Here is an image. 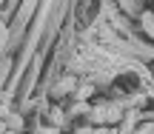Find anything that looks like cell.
Segmentation results:
<instances>
[{
	"instance_id": "1",
	"label": "cell",
	"mask_w": 154,
	"mask_h": 134,
	"mask_svg": "<svg viewBox=\"0 0 154 134\" xmlns=\"http://www.w3.org/2000/svg\"><path fill=\"white\" fill-rule=\"evenodd\" d=\"M91 103H88V100H80V103H74V106H72V114H83V117H86V114H91Z\"/></svg>"
},
{
	"instance_id": "8",
	"label": "cell",
	"mask_w": 154,
	"mask_h": 134,
	"mask_svg": "<svg viewBox=\"0 0 154 134\" xmlns=\"http://www.w3.org/2000/svg\"><path fill=\"white\" fill-rule=\"evenodd\" d=\"M151 14H154V9H151Z\"/></svg>"
},
{
	"instance_id": "3",
	"label": "cell",
	"mask_w": 154,
	"mask_h": 134,
	"mask_svg": "<svg viewBox=\"0 0 154 134\" xmlns=\"http://www.w3.org/2000/svg\"><path fill=\"white\" fill-rule=\"evenodd\" d=\"M6 126H9V131H20V129H23V120L17 117V114H11V117L6 120Z\"/></svg>"
},
{
	"instance_id": "7",
	"label": "cell",
	"mask_w": 154,
	"mask_h": 134,
	"mask_svg": "<svg viewBox=\"0 0 154 134\" xmlns=\"http://www.w3.org/2000/svg\"><path fill=\"white\" fill-rule=\"evenodd\" d=\"M120 3H123V6H128V3H131V0H120Z\"/></svg>"
},
{
	"instance_id": "4",
	"label": "cell",
	"mask_w": 154,
	"mask_h": 134,
	"mask_svg": "<svg viewBox=\"0 0 154 134\" xmlns=\"http://www.w3.org/2000/svg\"><path fill=\"white\" fill-rule=\"evenodd\" d=\"M131 134H154V123H140Z\"/></svg>"
},
{
	"instance_id": "2",
	"label": "cell",
	"mask_w": 154,
	"mask_h": 134,
	"mask_svg": "<svg viewBox=\"0 0 154 134\" xmlns=\"http://www.w3.org/2000/svg\"><path fill=\"white\" fill-rule=\"evenodd\" d=\"M91 91H94V86H91V83H83L80 89H77V94H74V97H77V103H80V100H88V97H91Z\"/></svg>"
},
{
	"instance_id": "5",
	"label": "cell",
	"mask_w": 154,
	"mask_h": 134,
	"mask_svg": "<svg viewBox=\"0 0 154 134\" xmlns=\"http://www.w3.org/2000/svg\"><path fill=\"white\" fill-rule=\"evenodd\" d=\"M51 123H54V126L63 123V111H60V108H51Z\"/></svg>"
},
{
	"instance_id": "6",
	"label": "cell",
	"mask_w": 154,
	"mask_h": 134,
	"mask_svg": "<svg viewBox=\"0 0 154 134\" xmlns=\"http://www.w3.org/2000/svg\"><path fill=\"white\" fill-rule=\"evenodd\" d=\"M43 134H60V129H43Z\"/></svg>"
}]
</instances>
